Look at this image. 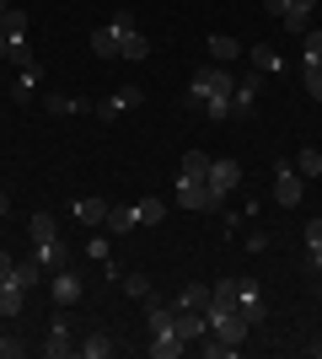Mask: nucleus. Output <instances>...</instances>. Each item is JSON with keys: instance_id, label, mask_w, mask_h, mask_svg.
Listing matches in <instances>:
<instances>
[{"instance_id": "nucleus-1", "label": "nucleus", "mask_w": 322, "mask_h": 359, "mask_svg": "<svg viewBox=\"0 0 322 359\" xmlns=\"http://www.w3.org/2000/svg\"><path fill=\"white\" fill-rule=\"evenodd\" d=\"M236 91V75L226 70V65H204L194 81H188V107H204L210 97H231Z\"/></svg>"}, {"instance_id": "nucleus-2", "label": "nucleus", "mask_w": 322, "mask_h": 359, "mask_svg": "<svg viewBox=\"0 0 322 359\" xmlns=\"http://www.w3.org/2000/svg\"><path fill=\"white\" fill-rule=\"evenodd\" d=\"M177 204L183 210H220L226 198L210 188V177H177Z\"/></svg>"}, {"instance_id": "nucleus-3", "label": "nucleus", "mask_w": 322, "mask_h": 359, "mask_svg": "<svg viewBox=\"0 0 322 359\" xmlns=\"http://www.w3.org/2000/svg\"><path fill=\"white\" fill-rule=\"evenodd\" d=\"M274 198L285 204V210H295V204L307 198V177H301L290 161H279V166H274Z\"/></svg>"}, {"instance_id": "nucleus-4", "label": "nucleus", "mask_w": 322, "mask_h": 359, "mask_svg": "<svg viewBox=\"0 0 322 359\" xmlns=\"http://www.w3.org/2000/svg\"><path fill=\"white\" fill-rule=\"evenodd\" d=\"M32 257H38V269H43V273H60V269H70L76 247H70L65 236H54V241H38V247H32Z\"/></svg>"}, {"instance_id": "nucleus-5", "label": "nucleus", "mask_w": 322, "mask_h": 359, "mask_svg": "<svg viewBox=\"0 0 322 359\" xmlns=\"http://www.w3.org/2000/svg\"><path fill=\"white\" fill-rule=\"evenodd\" d=\"M247 327H253V322H247L242 311H220V316H210V332H215V338H226V344H236V348L247 344Z\"/></svg>"}, {"instance_id": "nucleus-6", "label": "nucleus", "mask_w": 322, "mask_h": 359, "mask_svg": "<svg viewBox=\"0 0 322 359\" xmlns=\"http://www.w3.org/2000/svg\"><path fill=\"white\" fill-rule=\"evenodd\" d=\"M236 311H242L253 327L269 316V306H263V295H258V285H253V279H236Z\"/></svg>"}, {"instance_id": "nucleus-7", "label": "nucleus", "mask_w": 322, "mask_h": 359, "mask_svg": "<svg viewBox=\"0 0 322 359\" xmlns=\"http://www.w3.org/2000/svg\"><path fill=\"white\" fill-rule=\"evenodd\" d=\"M210 188H215V194H220V198H226L231 188H242V166L231 161V156H220V161H210Z\"/></svg>"}, {"instance_id": "nucleus-8", "label": "nucleus", "mask_w": 322, "mask_h": 359, "mask_svg": "<svg viewBox=\"0 0 322 359\" xmlns=\"http://www.w3.org/2000/svg\"><path fill=\"white\" fill-rule=\"evenodd\" d=\"M70 215H76V225H86V231H102V225H107V204H102V198H76Z\"/></svg>"}, {"instance_id": "nucleus-9", "label": "nucleus", "mask_w": 322, "mask_h": 359, "mask_svg": "<svg viewBox=\"0 0 322 359\" xmlns=\"http://www.w3.org/2000/svg\"><path fill=\"white\" fill-rule=\"evenodd\" d=\"M43 354H48V359H70V354H76V344H70V327H65V316H54V322H48V344H43Z\"/></svg>"}, {"instance_id": "nucleus-10", "label": "nucleus", "mask_w": 322, "mask_h": 359, "mask_svg": "<svg viewBox=\"0 0 322 359\" xmlns=\"http://www.w3.org/2000/svg\"><path fill=\"white\" fill-rule=\"evenodd\" d=\"M204 332H210V316L204 311H177V338L183 344H199Z\"/></svg>"}, {"instance_id": "nucleus-11", "label": "nucleus", "mask_w": 322, "mask_h": 359, "mask_svg": "<svg viewBox=\"0 0 322 359\" xmlns=\"http://www.w3.org/2000/svg\"><path fill=\"white\" fill-rule=\"evenodd\" d=\"M81 295H86V285H81V279H76L70 269H60V273H54V300H60V306H76Z\"/></svg>"}, {"instance_id": "nucleus-12", "label": "nucleus", "mask_w": 322, "mask_h": 359, "mask_svg": "<svg viewBox=\"0 0 322 359\" xmlns=\"http://www.w3.org/2000/svg\"><path fill=\"white\" fill-rule=\"evenodd\" d=\"M231 107H236V118H247V113L258 107V75H247V81H236V91H231Z\"/></svg>"}, {"instance_id": "nucleus-13", "label": "nucleus", "mask_w": 322, "mask_h": 359, "mask_svg": "<svg viewBox=\"0 0 322 359\" xmlns=\"http://www.w3.org/2000/svg\"><path fill=\"white\" fill-rule=\"evenodd\" d=\"M27 236H32V247H38V241H54V236H60V220H54L48 210H32V220H27Z\"/></svg>"}, {"instance_id": "nucleus-14", "label": "nucleus", "mask_w": 322, "mask_h": 359, "mask_svg": "<svg viewBox=\"0 0 322 359\" xmlns=\"http://www.w3.org/2000/svg\"><path fill=\"white\" fill-rule=\"evenodd\" d=\"M247 54H253V75H274L279 65H285V60H279V48H274V43H253Z\"/></svg>"}, {"instance_id": "nucleus-15", "label": "nucleus", "mask_w": 322, "mask_h": 359, "mask_svg": "<svg viewBox=\"0 0 322 359\" xmlns=\"http://www.w3.org/2000/svg\"><path fill=\"white\" fill-rule=\"evenodd\" d=\"M38 279H43V269H38V257H32V263H16L6 285H16L22 295H32V290H38Z\"/></svg>"}, {"instance_id": "nucleus-16", "label": "nucleus", "mask_w": 322, "mask_h": 359, "mask_svg": "<svg viewBox=\"0 0 322 359\" xmlns=\"http://www.w3.org/2000/svg\"><path fill=\"white\" fill-rule=\"evenodd\" d=\"M151 338H156V344H151V359H177V354H183V338H177V327H172V332H151Z\"/></svg>"}, {"instance_id": "nucleus-17", "label": "nucleus", "mask_w": 322, "mask_h": 359, "mask_svg": "<svg viewBox=\"0 0 322 359\" xmlns=\"http://www.w3.org/2000/svg\"><path fill=\"white\" fill-rule=\"evenodd\" d=\"M43 107H48V113H92V102H86V97H65V91H48Z\"/></svg>"}, {"instance_id": "nucleus-18", "label": "nucleus", "mask_w": 322, "mask_h": 359, "mask_svg": "<svg viewBox=\"0 0 322 359\" xmlns=\"http://www.w3.org/2000/svg\"><path fill=\"white\" fill-rule=\"evenodd\" d=\"M236 54H242V43H236L231 32H215V38H210V60H215V65H231Z\"/></svg>"}, {"instance_id": "nucleus-19", "label": "nucleus", "mask_w": 322, "mask_h": 359, "mask_svg": "<svg viewBox=\"0 0 322 359\" xmlns=\"http://www.w3.org/2000/svg\"><path fill=\"white\" fill-rule=\"evenodd\" d=\"M145 54H151V43H145V38H140V27H135V32H123V38H119V60L140 65V60H145Z\"/></svg>"}, {"instance_id": "nucleus-20", "label": "nucleus", "mask_w": 322, "mask_h": 359, "mask_svg": "<svg viewBox=\"0 0 322 359\" xmlns=\"http://www.w3.org/2000/svg\"><path fill=\"white\" fill-rule=\"evenodd\" d=\"M145 322H151V332H172L177 327V306H156L151 300V306H145Z\"/></svg>"}, {"instance_id": "nucleus-21", "label": "nucleus", "mask_w": 322, "mask_h": 359, "mask_svg": "<svg viewBox=\"0 0 322 359\" xmlns=\"http://www.w3.org/2000/svg\"><path fill=\"white\" fill-rule=\"evenodd\" d=\"M92 54H97V60H119V32H113V27H97L92 32Z\"/></svg>"}, {"instance_id": "nucleus-22", "label": "nucleus", "mask_w": 322, "mask_h": 359, "mask_svg": "<svg viewBox=\"0 0 322 359\" xmlns=\"http://www.w3.org/2000/svg\"><path fill=\"white\" fill-rule=\"evenodd\" d=\"M135 225H140L135 210H107V225H102V231H107V236H129Z\"/></svg>"}, {"instance_id": "nucleus-23", "label": "nucleus", "mask_w": 322, "mask_h": 359, "mask_svg": "<svg viewBox=\"0 0 322 359\" xmlns=\"http://www.w3.org/2000/svg\"><path fill=\"white\" fill-rule=\"evenodd\" d=\"M199 348H204V359H236V354H242L236 344H226V338H215V332H204V338H199Z\"/></svg>"}, {"instance_id": "nucleus-24", "label": "nucleus", "mask_w": 322, "mask_h": 359, "mask_svg": "<svg viewBox=\"0 0 322 359\" xmlns=\"http://www.w3.org/2000/svg\"><path fill=\"white\" fill-rule=\"evenodd\" d=\"M172 306H177V311H204V306H210V290H204V285H188Z\"/></svg>"}, {"instance_id": "nucleus-25", "label": "nucleus", "mask_w": 322, "mask_h": 359, "mask_svg": "<svg viewBox=\"0 0 322 359\" xmlns=\"http://www.w3.org/2000/svg\"><path fill=\"white\" fill-rule=\"evenodd\" d=\"M135 215H140V225H161V215H167V198H140L135 204Z\"/></svg>"}, {"instance_id": "nucleus-26", "label": "nucleus", "mask_w": 322, "mask_h": 359, "mask_svg": "<svg viewBox=\"0 0 322 359\" xmlns=\"http://www.w3.org/2000/svg\"><path fill=\"white\" fill-rule=\"evenodd\" d=\"M177 177H210V156L204 150H183V172Z\"/></svg>"}, {"instance_id": "nucleus-27", "label": "nucleus", "mask_w": 322, "mask_h": 359, "mask_svg": "<svg viewBox=\"0 0 322 359\" xmlns=\"http://www.w3.org/2000/svg\"><path fill=\"white\" fill-rule=\"evenodd\" d=\"M22 306H27V295L16 285H0V316H22Z\"/></svg>"}, {"instance_id": "nucleus-28", "label": "nucleus", "mask_w": 322, "mask_h": 359, "mask_svg": "<svg viewBox=\"0 0 322 359\" xmlns=\"http://www.w3.org/2000/svg\"><path fill=\"white\" fill-rule=\"evenodd\" d=\"M204 118H210V123H226V118H236L231 97H210V102H204Z\"/></svg>"}, {"instance_id": "nucleus-29", "label": "nucleus", "mask_w": 322, "mask_h": 359, "mask_svg": "<svg viewBox=\"0 0 322 359\" xmlns=\"http://www.w3.org/2000/svg\"><path fill=\"white\" fill-rule=\"evenodd\" d=\"M295 172H301V177H322V150H301V156H295Z\"/></svg>"}, {"instance_id": "nucleus-30", "label": "nucleus", "mask_w": 322, "mask_h": 359, "mask_svg": "<svg viewBox=\"0 0 322 359\" xmlns=\"http://www.w3.org/2000/svg\"><path fill=\"white\" fill-rule=\"evenodd\" d=\"M81 354H86V359H107V354H113V338H107V332H92V338L81 344Z\"/></svg>"}, {"instance_id": "nucleus-31", "label": "nucleus", "mask_w": 322, "mask_h": 359, "mask_svg": "<svg viewBox=\"0 0 322 359\" xmlns=\"http://www.w3.org/2000/svg\"><path fill=\"white\" fill-rule=\"evenodd\" d=\"M301 48H307V60H301V65H322V32L317 27L301 32Z\"/></svg>"}, {"instance_id": "nucleus-32", "label": "nucleus", "mask_w": 322, "mask_h": 359, "mask_svg": "<svg viewBox=\"0 0 322 359\" xmlns=\"http://www.w3.org/2000/svg\"><path fill=\"white\" fill-rule=\"evenodd\" d=\"M119 285H123V295H135V300H145V295H151V279H145V273H123Z\"/></svg>"}, {"instance_id": "nucleus-33", "label": "nucleus", "mask_w": 322, "mask_h": 359, "mask_svg": "<svg viewBox=\"0 0 322 359\" xmlns=\"http://www.w3.org/2000/svg\"><path fill=\"white\" fill-rule=\"evenodd\" d=\"M113 102H119V113H135V107H145V91H140V86H123Z\"/></svg>"}, {"instance_id": "nucleus-34", "label": "nucleus", "mask_w": 322, "mask_h": 359, "mask_svg": "<svg viewBox=\"0 0 322 359\" xmlns=\"http://www.w3.org/2000/svg\"><path fill=\"white\" fill-rule=\"evenodd\" d=\"M279 22H285V27H290L295 38H301V32H311V11H285Z\"/></svg>"}, {"instance_id": "nucleus-35", "label": "nucleus", "mask_w": 322, "mask_h": 359, "mask_svg": "<svg viewBox=\"0 0 322 359\" xmlns=\"http://www.w3.org/2000/svg\"><path fill=\"white\" fill-rule=\"evenodd\" d=\"M301 81H307V91L322 102V65H301Z\"/></svg>"}, {"instance_id": "nucleus-36", "label": "nucleus", "mask_w": 322, "mask_h": 359, "mask_svg": "<svg viewBox=\"0 0 322 359\" xmlns=\"http://www.w3.org/2000/svg\"><path fill=\"white\" fill-rule=\"evenodd\" d=\"M22 354H27V344H22L16 332H6V338H0V359H22Z\"/></svg>"}, {"instance_id": "nucleus-37", "label": "nucleus", "mask_w": 322, "mask_h": 359, "mask_svg": "<svg viewBox=\"0 0 322 359\" xmlns=\"http://www.w3.org/2000/svg\"><path fill=\"white\" fill-rule=\"evenodd\" d=\"M86 257H97V263H107V231H97V236L86 241Z\"/></svg>"}, {"instance_id": "nucleus-38", "label": "nucleus", "mask_w": 322, "mask_h": 359, "mask_svg": "<svg viewBox=\"0 0 322 359\" xmlns=\"http://www.w3.org/2000/svg\"><path fill=\"white\" fill-rule=\"evenodd\" d=\"M16 70H22V86H38V81H43V65H38V60L16 65Z\"/></svg>"}, {"instance_id": "nucleus-39", "label": "nucleus", "mask_w": 322, "mask_h": 359, "mask_svg": "<svg viewBox=\"0 0 322 359\" xmlns=\"http://www.w3.org/2000/svg\"><path fill=\"white\" fill-rule=\"evenodd\" d=\"M107 27L119 32V38H123V32H135V11H119V16H113V22H107Z\"/></svg>"}, {"instance_id": "nucleus-40", "label": "nucleus", "mask_w": 322, "mask_h": 359, "mask_svg": "<svg viewBox=\"0 0 322 359\" xmlns=\"http://www.w3.org/2000/svg\"><path fill=\"white\" fill-rule=\"evenodd\" d=\"M307 269H311V273L322 279V247H307Z\"/></svg>"}, {"instance_id": "nucleus-41", "label": "nucleus", "mask_w": 322, "mask_h": 359, "mask_svg": "<svg viewBox=\"0 0 322 359\" xmlns=\"http://www.w3.org/2000/svg\"><path fill=\"white\" fill-rule=\"evenodd\" d=\"M307 247H322V220H307Z\"/></svg>"}, {"instance_id": "nucleus-42", "label": "nucleus", "mask_w": 322, "mask_h": 359, "mask_svg": "<svg viewBox=\"0 0 322 359\" xmlns=\"http://www.w3.org/2000/svg\"><path fill=\"white\" fill-rule=\"evenodd\" d=\"M263 11H269V16H285V11H290V0H263Z\"/></svg>"}, {"instance_id": "nucleus-43", "label": "nucleus", "mask_w": 322, "mask_h": 359, "mask_svg": "<svg viewBox=\"0 0 322 359\" xmlns=\"http://www.w3.org/2000/svg\"><path fill=\"white\" fill-rule=\"evenodd\" d=\"M11 269H16V263H11V252H0V285L11 279Z\"/></svg>"}, {"instance_id": "nucleus-44", "label": "nucleus", "mask_w": 322, "mask_h": 359, "mask_svg": "<svg viewBox=\"0 0 322 359\" xmlns=\"http://www.w3.org/2000/svg\"><path fill=\"white\" fill-rule=\"evenodd\" d=\"M0 65H11V38L0 32Z\"/></svg>"}, {"instance_id": "nucleus-45", "label": "nucleus", "mask_w": 322, "mask_h": 359, "mask_svg": "<svg viewBox=\"0 0 322 359\" xmlns=\"http://www.w3.org/2000/svg\"><path fill=\"white\" fill-rule=\"evenodd\" d=\"M290 11H317V0H290Z\"/></svg>"}, {"instance_id": "nucleus-46", "label": "nucleus", "mask_w": 322, "mask_h": 359, "mask_svg": "<svg viewBox=\"0 0 322 359\" xmlns=\"http://www.w3.org/2000/svg\"><path fill=\"white\" fill-rule=\"evenodd\" d=\"M6 210H11V198H6V194H0V220H6Z\"/></svg>"}, {"instance_id": "nucleus-47", "label": "nucleus", "mask_w": 322, "mask_h": 359, "mask_svg": "<svg viewBox=\"0 0 322 359\" xmlns=\"http://www.w3.org/2000/svg\"><path fill=\"white\" fill-rule=\"evenodd\" d=\"M6 11H11V0H0V22H6Z\"/></svg>"}, {"instance_id": "nucleus-48", "label": "nucleus", "mask_w": 322, "mask_h": 359, "mask_svg": "<svg viewBox=\"0 0 322 359\" xmlns=\"http://www.w3.org/2000/svg\"><path fill=\"white\" fill-rule=\"evenodd\" d=\"M311 354H317V359H322V344H317V348H311Z\"/></svg>"}]
</instances>
